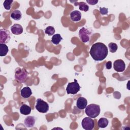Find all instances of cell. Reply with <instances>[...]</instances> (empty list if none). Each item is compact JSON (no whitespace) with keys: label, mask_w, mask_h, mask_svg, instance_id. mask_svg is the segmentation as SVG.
I'll return each instance as SVG.
<instances>
[{"label":"cell","mask_w":130,"mask_h":130,"mask_svg":"<svg viewBox=\"0 0 130 130\" xmlns=\"http://www.w3.org/2000/svg\"><path fill=\"white\" fill-rule=\"evenodd\" d=\"M13 2V0H6L3 3L4 8L7 10H10L11 8V4Z\"/></svg>","instance_id":"23"},{"label":"cell","mask_w":130,"mask_h":130,"mask_svg":"<svg viewBox=\"0 0 130 130\" xmlns=\"http://www.w3.org/2000/svg\"><path fill=\"white\" fill-rule=\"evenodd\" d=\"M81 125L83 128L85 130H92L94 126V122L91 118L86 117L82 119Z\"/></svg>","instance_id":"7"},{"label":"cell","mask_w":130,"mask_h":130,"mask_svg":"<svg viewBox=\"0 0 130 130\" xmlns=\"http://www.w3.org/2000/svg\"><path fill=\"white\" fill-rule=\"evenodd\" d=\"M108 47L110 51L112 53L115 52L118 49L117 45L116 43L113 42H111L108 44Z\"/></svg>","instance_id":"22"},{"label":"cell","mask_w":130,"mask_h":130,"mask_svg":"<svg viewBox=\"0 0 130 130\" xmlns=\"http://www.w3.org/2000/svg\"><path fill=\"white\" fill-rule=\"evenodd\" d=\"M75 6H79V9L81 11H83L84 12H87L89 10V6L84 2H78L76 1L74 3Z\"/></svg>","instance_id":"16"},{"label":"cell","mask_w":130,"mask_h":130,"mask_svg":"<svg viewBox=\"0 0 130 130\" xmlns=\"http://www.w3.org/2000/svg\"><path fill=\"white\" fill-rule=\"evenodd\" d=\"M36 122V119L35 117L31 116H27L24 121V123L26 127H32L34 126Z\"/></svg>","instance_id":"11"},{"label":"cell","mask_w":130,"mask_h":130,"mask_svg":"<svg viewBox=\"0 0 130 130\" xmlns=\"http://www.w3.org/2000/svg\"><path fill=\"white\" fill-rule=\"evenodd\" d=\"M87 105V100L83 97H79L76 102V106L80 110H83L86 108Z\"/></svg>","instance_id":"10"},{"label":"cell","mask_w":130,"mask_h":130,"mask_svg":"<svg viewBox=\"0 0 130 130\" xmlns=\"http://www.w3.org/2000/svg\"><path fill=\"white\" fill-rule=\"evenodd\" d=\"M20 94L22 97L27 99L32 94V91L30 87L28 86H26L23 87L20 91Z\"/></svg>","instance_id":"14"},{"label":"cell","mask_w":130,"mask_h":130,"mask_svg":"<svg viewBox=\"0 0 130 130\" xmlns=\"http://www.w3.org/2000/svg\"><path fill=\"white\" fill-rule=\"evenodd\" d=\"M81 13L79 11L75 10L71 12L70 13V18L74 22H77L80 20L81 18Z\"/></svg>","instance_id":"13"},{"label":"cell","mask_w":130,"mask_h":130,"mask_svg":"<svg viewBox=\"0 0 130 130\" xmlns=\"http://www.w3.org/2000/svg\"><path fill=\"white\" fill-rule=\"evenodd\" d=\"M61 40H62V38L60 35L58 34L54 35L51 38V42L55 45L59 44Z\"/></svg>","instance_id":"20"},{"label":"cell","mask_w":130,"mask_h":130,"mask_svg":"<svg viewBox=\"0 0 130 130\" xmlns=\"http://www.w3.org/2000/svg\"><path fill=\"white\" fill-rule=\"evenodd\" d=\"M20 112L21 114L25 115H28L31 112V107L26 104H23L20 108Z\"/></svg>","instance_id":"15"},{"label":"cell","mask_w":130,"mask_h":130,"mask_svg":"<svg viewBox=\"0 0 130 130\" xmlns=\"http://www.w3.org/2000/svg\"><path fill=\"white\" fill-rule=\"evenodd\" d=\"M55 28H54V27L52 26H49L48 27H47L45 30V32L46 34L48 35L49 36H52L54 32H55Z\"/></svg>","instance_id":"21"},{"label":"cell","mask_w":130,"mask_h":130,"mask_svg":"<svg viewBox=\"0 0 130 130\" xmlns=\"http://www.w3.org/2000/svg\"><path fill=\"white\" fill-rule=\"evenodd\" d=\"M79 36L81 41L86 43L89 41L91 36V32L86 28L82 27L79 31Z\"/></svg>","instance_id":"6"},{"label":"cell","mask_w":130,"mask_h":130,"mask_svg":"<svg viewBox=\"0 0 130 130\" xmlns=\"http://www.w3.org/2000/svg\"><path fill=\"white\" fill-rule=\"evenodd\" d=\"M80 86L77 80L74 79V81L68 83L66 88V91L68 94H75L80 90Z\"/></svg>","instance_id":"4"},{"label":"cell","mask_w":130,"mask_h":130,"mask_svg":"<svg viewBox=\"0 0 130 130\" xmlns=\"http://www.w3.org/2000/svg\"><path fill=\"white\" fill-rule=\"evenodd\" d=\"M89 53L94 60L102 61L107 57L108 50L107 47L104 44L98 42L92 45Z\"/></svg>","instance_id":"1"},{"label":"cell","mask_w":130,"mask_h":130,"mask_svg":"<svg viewBox=\"0 0 130 130\" xmlns=\"http://www.w3.org/2000/svg\"><path fill=\"white\" fill-rule=\"evenodd\" d=\"M11 39L10 31L6 29H1L0 30V43L6 44L9 42Z\"/></svg>","instance_id":"8"},{"label":"cell","mask_w":130,"mask_h":130,"mask_svg":"<svg viewBox=\"0 0 130 130\" xmlns=\"http://www.w3.org/2000/svg\"><path fill=\"white\" fill-rule=\"evenodd\" d=\"M106 68L108 70H110V69H111V68H112V62L111 61H109L106 62Z\"/></svg>","instance_id":"26"},{"label":"cell","mask_w":130,"mask_h":130,"mask_svg":"<svg viewBox=\"0 0 130 130\" xmlns=\"http://www.w3.org/2000/svg\"><path fill=\"white\" fill-rule=\"evenodd\" d=\"M9 51L8 47L6 45V44H0V56H6Z\"/></svg>","instance_id":"19"},{"label":"cell","mask_w":130,"mask_h":130,"mask_svg":"<svg viewBox=\"0 0 130 130\" xmlns=\"http://www.w3.org/2000/svg\"><path fill=\"white\" fill-rule=\"evenodd\" d=\"M101 109L99 105L95 104H91L86 107L85 114L89 117L94 118L98 116L100 113Z\"/></svg>","instance_id":"2"},{"label":"cell","mask_w":130,"mask_h":130,"mask_svg":"<svg viewBox=\"0 0 130 130\" xmlns=\"http://www.w3.org/2000/svg\"><path fill=\"white\" fill-rule=\"evenodd\" d=\"M100 12L102 15H107L108 13V8H106L105 7L100 8Z\"/></svg>","instance_id":"24"},{"label":"cell","mask_w":130,"mask_h":130,"mask_svg":"<svg viewBox=\"0 0 130 130\" xmlns=\"http://www.w3.org/2000/svg\"><path fill=\"white\" fill-rule=\"evenodd\" d=\"M11 17L15 20L18 21L20 20L22 17L21 12L18 10H15L11 14Z\"/></svg>","instance_id":"17"},{"label":"cell","mask_w":130,"mask_h":130,"mask_svg":"<svg viewBox=\"0 0 130 130\" xmlns=\"http://www.w3.org/2000/svg\"><path fill=\"white\" fill-rule=\"evenodd\" d=\"M11 30L14 35H19L23 32V27L19 24H14L11 27Z\"/></svg>","instance_id":"12"},{"label":"cell","mask_w":130,"mask_h":130,"mask_svg":"<svg viewBox=\"0 0 130 130\" xmlns=\"http://www.w3.org/2000/svg\"><path fill=\"white\" fill-rule=\"evenodd\" d=\"M113 68L116 72H123L125 69V62L122 59H117L114 62Z\"/></svg>","instance_id":"9"},{"label":"cell","mask_w":130,"mask_h":130,"mask_svg":"<svg viewBox=\"0 0 130 130\" xmlns=\"http://www.w3.org/2000/svg\"><path fill=\"white\" fill-rule=\"evenodd\" d=\"M109 124V121L106 118H101L98 122V124L99 127L100 128H105L107 127V126Z\"/></svg>","instance_id":"18"},{"label":"cell","mask_w":130,"mask_h":130,"mask_svg":"<svg viewBox=\"0 0 130 130\" xmlns=\"http://www.w3.org/2000/svg\"><path fill=\"white\" fill-rule=\"evenodd\" d=\"M98 0H96V1H94V0H87L86 1V2L90 4V5H95V4H96L98 3Z\"/></svg>","instance_id":"25"},{"label":"cell","mask_w":130,"mask_h":130,"mask_svg":"<svg viewBox=\"0 0 130 130\" xmlns=\"http://www.w3.org/2000/svg\"><path fill=\"white\" fill-rule=\"evenodd\" d=\"M35 108L40 113H46L49 110V105L41 99H38L36 101Z\"/></svg>","instance_id":"5"},{"label":"cell","mask_w":130,"mask_h":130,"mask_svg":"<svg viewBox=\"0 0 130 130\" xmlns=\"http://www.w3.org/2000/svg\"><path fill=\"white\" fill-rule=\"evenodd\" d=\"M28 73L25 69L18 68L15 71V79L20 83H24L27 78Z\"/></svg>","instance_id":"3"}]
</instances>
